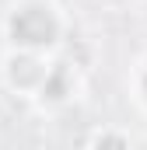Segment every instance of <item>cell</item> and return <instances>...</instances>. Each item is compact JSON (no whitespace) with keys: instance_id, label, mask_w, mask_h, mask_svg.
Returning a JSON list of instances; mask_svg holds the SVG:
<instances>
[{"instance_id":"1","label":"cell","mask_w":147,"mask_h":150,"mask_svg":"<svg viewBox=\"0 0 147 150\" xmlns=\"http://www.w3.org/2000/svg\"><path fill=\"white\" fill-rule=\"evenodd\" d=\"M60 14L42 4V0H28V4H18L7 18V38L21 49V52H46L60 42Z\"/></svg>"},{"instance_id":"2","label":"cell","mask_w":147,"mask_h":150,"mask_svg":"<svg viewBox=\"0 0 147 150\" xmlns=\"http://www.w3.org/2000/svg\"><path fill=\"white\" fill-rule=\"evenodd\" d=\"M7 80H11V87H18V91H39L42 87V80L49 74V63L39 56V52H11L7 56Z\"/></svg>"},{"instance_id":"3","label":"cell","mask_w":147,"mask_h":150,"mask_svg":"<svg viewBox=\"0 0 147 150\" xmlns=\"http://www.w3.org/2000/svg\"><path fill=\"white\" fill-rule=\"evenodd\" d=\"M42 101H49V105H56V101H63L67 94H70V74L63 70V67H49V74L42 80V87L35 91Z\"/></svg>"},{"instance_id":"4","label":"cell","mask_w":147,"mask_h":150,"mask_svg":"<svg viewBox=\"0 0 147 150\" xmlns=\"http://www.w3.org/2000/svg\"><path fill=\"white\" fill-rule=\"evenodd\" d=\"M140 94H144V101H147V67L140 70Z\"/></svg>"}]
</instances>
